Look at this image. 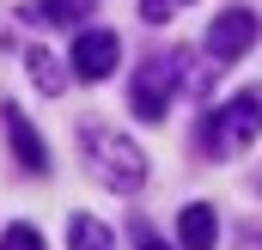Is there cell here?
<instances>
[{
    "instance_id": "5b68a950",
    "label": "cell",
    "mask_w": 262,
    "mask_h": 250,
    "mask_svg": "<svg viewBox=\"0 0 262 250\" xmlns=\"http://www.w3.org/2000/svg\"><path fill=\"white\" fill-rule=\"evenodd\" d=\"M116 55H122V43H116V31H79V43H73V73L79 79H110L116 73Z\"/></svg>"
},
{
    "instance_id": "3957f363",
    "label": "cell",
    "mask_w": 262,
    "mask_h": 250,
    "mask_svg": "<svg viewBox=\"0 0 262 250\" xmlns=\"http://www.w3.org/2000/svg\"><path fill=\"white\" fill-rule=\"evenodd\" d=\"M183 61H189V55H152V61L134 73V116L159 122V116L171 110V92H177V79H183Z\"/></svg>"
},
{
    "instance_id": "ba28073f",
    "label": "cell",
    "mask_w": 262,
    "mask_h": 250,
    "mask_svg": "<svg viewBox=\"0 0 262 250\" xmlns=\"http://www.w3.org/2000/svg\"><path fill=\"white\" fill-rule=\"evenodd\" d=\"M92 12V0H31L25 6V18H37V25H79Z\"/></svg>"
},
{
    "instance_id": "8992f818",
    "label": "cell",
    "mask_w": 262,
    "mask_h": 250,
    "mask_svg": "<svg viewBox=\"0 0 262 250\" xmlns=\"http://www.w3.org/2000/svg\"><path fill=\"white\" fill-rule=\"evenodd\" d=\"M0 122H6V140H12V153H18V165H25V171H49V153H43L37 128L25 122V110H18V104H0Z\"/></svg>"
},
{
    "instance_id": "277c9868",
    "label": "cell",
    "mask_w": 262,
    "mask_h": 250,
    "mask_svg": "<svg viewBox=\"0 0 262 250\" xmlns=\"http://www.w3.org/2000/svg\"><path fill=\"white\" fill-rule=\"evenodd\" d=\"M250 43H256V12H250V6H226V12L207 25V55H213V67L238 61Z\"/></svg>"
},
{
    "instance_id": "7c38bea8",
    "label": "cell",
    "mask_w": 262,
    "mask_h": 250,
    "mask_svg": "<svg viewBox=\"0 0 262 250\" xmlns=\"http://www.w3.org/2000/svg\"><path fill=\"white\" fill-rule=\"evenodd\" d=\"M134 250H171V244H165V238H159L146 220H134Z\"/></svg>"
},
{
    "instance_id": "8fae6325",
    "label": "cell",
    "mask_w": 262,
    "mask_h": 250,
    "mask_svg": "<svg viewBox=\"0 0 262 250\" xmlns=\"http://www.w3.org/2000/svg\"><path fill=\"white\" fill-rule=\"evenodd\" d=\"M0 250H43V238H37V226H6Z\"/></svg>"
},
{
    "instance_id": "4fadbf2b",
    "label": "cell",
    "mask_w": 262,
    "mask_h": 250,
    "mask_svg": "<svg viewBox=\"0 0 262 250\" xmlns=\"http://www.w3.org/2000/svg\"><path fill=\"white\" fill-rule=\"evenodd\" d=\"M140 18H146V25H165V18H171V0H140Z\"/></svg>"
},
{
    "instance_id": "30bf717a",
    "label": "cell",
    "mask_w": 262,
    "mask_h": 250,
    "mask_svg": "<svg viewBox=\"0 0 262 250\" xmlns=\"http://www.w3.org/2000/svg\"><path fill=\"white\" fill-rule=\"evenodd\" d=\"M25 61H31V79H37V86H43V92H61V86H67V67L55 61V55H49V49H31V55H25Z\"/></svg>"
},
{
    "instance_id": "6da1fadb",
    "label": "cell",
    "mask_w": 262,
    "mask_h": 250,
    "mask_svg": "<svg viewBox=\"0 0 262 250\" xmlns=\"http://www.w3.org/2000/svg\"><path fill=\"white\" fill-rule=\"evenodd\" d=\"M256 134H262V86H250V92L226 98L220 110H207V122H201V147H207L213 159H238Z\"/></svg>"
},
{
    "instance_id": "52a82bcc",
    "label": "cell",
    "mask_w": 262,
    "mask_h": 250,
    "mask_svg": "<svg viewBox=\"0 0 262 250\" xmlns=\"http://www.w3.org/2000/svg\"><path fill=\"white\" fill-rule=\"evenodd\" d=\"M177 238H183V250H213L220 226H213V207H207V201H189V207L177 214Z\"/></svg>"
},
{
    "instance_id": "9c48e42d",
    "label": "cell",
    "mask_w": 262,
    "mask_h": 250,
    "mask_svg": "<svg viewBox=\"0 0 262 250\" xmlns=\"http://www.w3.org/2000/svg\"><path fill=\"white\" fill-rule=\"evenodd\" d=\"M67 250H116V238H110V226H98L92 214H73V220H67Z\"/></svg>"
},
{
    "instance_id": "7a4b0ae2",
    "label": "cell",
    "mask_w": 262,
    "mask_h": 250,
    "mask_svg": "<svg viewBox=\"0 0 262 250\" xmlns=\"http://www.w3.org/2000/svg\"><path fill=\"white\" fill-rule=\"evenodd\" d=\"M79 147H85L92 171H98L110 189H140V183H146V153L134 147L128 134H116V128H85Z\"/></svg>"
}]
</instances>
